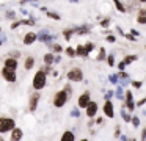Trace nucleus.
I'll list each match as a JSON object with an SVG mask.
<instances>
[{
  "mask_svg": "<svg viewBox=\"0 0 146 141\" xmlns=\"http://www.w3.org/2000/svg\"><path fill=\"white\" fill-rule=\"evenodd\" d=\"M145 103H146V97H143V99H140L138 102L135 103V107H143V105H145Z\"/></svg>",
  "mask_w": 146,
  "mask_h": 141,
  "instance_id": "obj_45",
  "label": "nucleus"
},
{
  "mask_svg": "<svg viewBox=\"0 0 146 141\" xmlns=\"http://www.w3.org/2000/svg\"><path fill=\"white\" fill-rule=\"evenodd\" d=\"M46 46L50 49L52 53H61V52H63V47H61L60 44H57V42H52V41H49V42H46Z\"/></svg>",
  "mask_w": 146,
  "mask_h": 141,
  "instance_id": "obj_14",
  "label": "nucleus"
},
{
  "mask_svg": "<svg viewBox=\"0 0 146 141\" xmlns=\"http://www.w3.org/2000/svg\"><path fill=\"white\" fill-rule=\"evenodd\" d=\"M113 5H115V8L118 9V11L119 13H127V9H126V5H124L123 2H121V0H113Z\"/></svg>",
  "mask_w": 146,
  "mask_h": 141,
  "instance_id": "obj_19",
  "label": "nucleus"
},
{
  "mask_svg": "<svg viewBox=\"0 0 146 141\" xmlns=\"http://www.w3.org/2000/svg\"><path fill=\"white\" fill-rule=\"evenodd\" d=\"M137 11H138L137 22H138V24H141V25H146V16H145V13H143V9L141 8H137Z\"/></svg>",
  "mask_w": 146,
  "mask_h": 141,
  "instance_id": "obj_20",
  "label": "nucleus"
},
{
  "mask_svg": "<svg viewBox=\"0 0 146 141\" xmlns=\"http://www.w3.org/2000/svg\"><path fill=\"white\" fill-rule=\"evenodd\" d=\"M66 55L69 56V58H76V49H72V47H66Z\"/></svg>",
  "mask_w": 146,
  "mask_h": 141,
  "instance_id": "obj_32",
  "label": "nucleus"
},
{
  "mask_svg": "<svg viewBox=\"0 0 146 141\" xmlns=\"http://www.w3.org/2000/svg\"><path fill=\"white\" fill-rule=\"evenodd\" d=\"M126 69V64H124V61H119L118 63V71H124Z\"/></svg>",
  "mask_w": 146,
  "mask_h": 141,
  "instance_id": "obj_46",
  "label": "nucleus"
},
{
  "mask_svg": "<svg viewBox=\"0 0 146 141\" xmlns=\"http://www.w3.org/2000/svg\"><path fill=\"white\" fill-rule=\"evenodd\" d=\"M119 113H121V118H123V121L129 124V122H130V118H132V116H130V113H127V110L124 108V105L121 107V111H119Z\"/></svg>",
  "mask_w": 146,
  "mask_h": 141,
  "instance_id": "obj_21",
  "label": "nucleus"
},
{
  "mask_svg": "<svg viewBox=\"0 0 146 141\" xmlns=\"http://www.w3.org/2000/svg\"><path fill=\"white\" fill-rule=\"evenodd\" d=\"M19 24H21V25H35L36 22L33 21V19H21Z\"/></svg>",
  "mask_w": 146,
  "mask_h": 141,
  "instance_id": "obj_30",
  "label": "nucleus"
},
{
  "mask_svg": "<svg viewBox=\"0 0 146 141\" xmlns=\"http://www.w3.org/2000/svg\"><path fill=\"white\" fill-rule=\"evenodd\" d=\"M72 34H74V28H64L63 30V36L66 38V41H71Z\"/></svg>",
  "mask_w": 146,
  "mask_h": 141,
  "instance_id": "obj_24",
  "label": "nucleus"
},
{
  "mask_svg": "<svg viewBox=\"0 0 146 141\" xmlns=\"http://www.w3.org/2000/svg\"><path fill=\"white\" fill-rule=\"evenodd\" d=\"M46 14H47V17L54 19V21H61V16L58 14V13H54V11H46Z\"/></svg>",
  "mask_w": 146,
  "mask_h": 141,
  "instance_id": "obj_27",
  "label": "nucleus"
},
{
  "mask_svg": "<svg viewBox=\"0 0 146 141\" xmlns=\"http://www.w3.org/2000/svg\"><path fill=\"white\" fill-rule=\"evenodd\" d=\"M52 66H54V64H44V66H41V69L49 75V74H52V71H54V69H52Z\"/></svg>",
  "mask_w": 146,
  "mask_h": 141,
  "instance_id": "obj_35",
  "label": "nucleus"
},
{
  "mask_svg": "<svg viewBox=\"0 0 146 141\" xmlns=\"http://www.w3.org/2000/svg\"><path fill=\"white\" fill-rule=\"evenodd\" d=\"M71 2H79V0H71Z\"/></svg>",
  "mask_w": 146,
  "mask_h": 141,
  "instance_id": "obj_59",
  "label": "nucleus"
},
{
  "mask_svg": "<svg viewBox=\"0 0 146 141\" xmlns=\"http://www.w3.org/2000/svg\"><path fill=\"white\" fill-rule=\"evenodd\" d=\"M105 58H107V63H108V66H110V68H113V66H115V55H113V53H110V55H107Z\"/></svg>",
  "mask_w": 146,
  "mask_h": 141,
  "instance_id": "obj_31",
  "label": "nucleus"
},
{
  "mask_svg": "<svg viewBox=\"0 0 146 141\" xmlns=\"http://www.w3.org/2000/svg\"><path fill=\"white\" fill-rule=\"evenodd\" d=\"M90 119H91V118H90ZM93 124H94V121H93V119H91V121H88V124H86V125H88V127H91Z\"/></svg>",
  "mask_w": 146,
  "mask_h": 141,
  "instance_id": "obj_55",
  "label": "nucleus"
},
{
  "mask_svg": "<svg viewBox=\"0 0 146 141\" xmlns=\"http://www.w3.org/2000/svg\"><path fill=\"white\" fill-rule=\"evenodd\" d=\"M105 41H107V42H116V36H113V34L108 33L107 38H105Z\"/></svg>",
  "mask_w": 146,
  "mask_h": 141,
  "instance_id": "obj_41",
  "label": "nucleus"
},
{
  "mask_svg": "<svg viewBox=\"0 0 146 141\" xmlns=\"http://www.w3.org/2000/svg\"><path fill=\"white\" fill-rule=\"evenodd\" d=\"M116 77H118V80H129V74L124 72V71H118L116 72Z\"/></svg>",
  "mask_w": 146,
  "mask_h": 141,
  "instance_id": "obj_28",
  "label": "nucleus"
},
{
  "mask_svg": "<svg viewBox=\"0 0 146 141\" xmlns=\"http://www.w3.org/2000/svg\"><path fill=\"white\" fill-rule=\"evenodd\" d=\"M130 122H132V125L133 127H140V118L138 116H132V118H130Z\"/></svg>",
  "mask_w": 146,
  "mask_h": 141,
  "instance_id": "obj_34",
  "label": "nucleus"
},
{
  "mask_svg": "<svg viewBox=\"0 0 146 141\" xmlns=\"http://www.w3.org/2000/svg\"><path fill=\"white\" fill-rule=\"evenodd\" d=\"M145 49H146V46H145Z\"/></svg>",
  "mask_w": 146,
  "mask_h": 141,
  "instance_id": "obj_61",
  "label": "nucleus"
},
{
  "mask_svg": "<svg viewBox=\"0 0 146 141\" xmlns=\"http://www.w3.org/2000/svg\"><path fill=\"white\" fill-rule=\"evenodd\" d=\"M68 100H69V96L66 94V91H64V89H60L58 93H55V96H54V107L61 108V107L66 105Z\"/></svg>",
  "mask_w": 146,
  "mask_h": 141,
  "instance_id": "obj_3",
  "label": "nucleus"
},
{
  "mask_svg": "<svg viewBox=\"0 0 146 141\" xmlns=\"http://www.w3.org/2000/svg\"><path fill=\"white\" fill-rule=\"evenodd\" d=\"M130 33H132L133 36H140V31H137L135 28H132V30H130Z\"/></svg>",
  "mask_w": 146,
  "mask_h": 141,
  "instance_id": "obj_49",
  "label": "nucleus"
},
{
  "mask_svg": "<svg viewBox=\"0 0 146 141\" xmlns=\"http://www.w3.org/2000/svg\"><path fill=\"white\" fill-rule=\"evenodd\" d=\"M0 141H3V135L0 133Z\"/></svg>",
  "mask_w": 146,
  "mask_h": 141,
  "instance_id": "obj_58",
  "label": "nucleus"
},
{
  "mask_svg": "<svg viewBox=\"0 0 146 141\" xmlns=\"http://www.w3.org/2000/svg\"><path fill=\"white\" fill-rule=\"evenodd\" d=\"M90 100H91V93H90V91H85V93H82L79 96V99H77V107H79V108H85L90 103Z\"/></svg>",
  "mask_w": 146,
  "mask_h": 141,
  "instance_id": "obj_7",
  "label": "nucleus"
},
{
  "mask_svg": "<svg viewBox=\"0 0 146 141\" xmlns=\"http://www.w3.org/2000/svg\"><path fill=\"white\" fill-rule=\"evenodd\" d=\"M124 38H126V39H129V41H135L137 39V36H133L132 33H124Z\"/></svg>",
  "mask_w": 146,
  "mask_h": 141,
  "instance_id": "obj_44",
  "label": "nucleus"
},
{
  "mask_svg": "<svg viewBox=\"0 0 146 141\" xmlns=\"http://www.w3.org/2000/svg\"><path fill=\"white\" fill-rule=\"evenodd\" d=\"M38 39L41 41L42 44H46V42H49V41H54L55 39V34H50V31H49V30H41V31H39V34H38Z\"/></svg>",
  "mask_w": 146,
  "mask_h": 141,
  "instance_id": "obj_10",
  "label": "nucleus"
},
{
  "mask_svg": "<svg viewBox=\"0 0 146 141\" xmlns=\"http://www.w3.org/2000/svg\"><path fill=\"white\" fill-rule=\"evenodd\" d=\"M105 56H107V52H105L104 47H101V49H99V55L96 56V61H104Z\"/></svg>",
  "mask_w": 146,
  "mask_h": 141,
  "instance_id": "obj_25",
  "label": "nucleus"
},
{
  "mask_svg": "<svg viewBox=\"0 0 146 141\" xmlns=\"http://www.w3.org/2000/svg\"><path fill=\"white\" fill-rule=\"evenodd\" d=\"M83 47H85V50H86V52H88V55H90V53H91L93 50L96 49L94 42H91V41H88V42H85V44H83Z\"/></svg>",
  "mask_w": 146,
  "mask_h": 141,
  "instance_id": "obj_26",
  "label": "nucleus"
},
{
  "mask_svg": "<svg viewBox=\"0 0 146 141\" xmlns=\"http://www.w3.org/2000/svg\"><path fill=\"white\" fill-rule=\"evenodd\" d=\"M124 94H126V96H124V97H126V100H133V94H132V91H130V89H127Z\"/></svg>",
  "mask_w": 146,
  "mask_h": 141,
  "instance_id": "obj_42",
  "label": "nucleus"
},
{
  "mask_svg": "<svg viewBox=\"0 0 146 141\" xmlns=\"http://www.w3.org/2000/svg\"><path fill=\"white\" fill-rule=\"evenodd\" d=\"M39 100H41V94H39V91L35 89V93H32V94L29 96V110H30L32 113L36 111Z\"/></svg>",
  "mask_w": 146,
  "mask_h": 141,
  "instance_id": "obj_6",
  "label": "nucleus"
},
{
  "mask_svg": "<svg viewBox=\"0 0 146 141\" xmlns=\"http://www.w3.org/2000/svg\"><path fill=\"white\" fill-rule=\"evenodd\" d=\"M119 133H121V132H119V125H116V127H115V138L119 136Z\"/></svg>",
  "mask_w": 146,
  "mask_h": 141,
  "instance_id": "obj_48",
  "label": "nucleus"
},
{
  "mask_svg": "<svg viewBox=\"0 0 146 141\" xmlns=\"http://www.w3.org/2000/svg\"><path fill=\"white\" fill-rule=\"evenodd\" d=\"M21 55H22V53H21V50H11V52L8 53V56H13V58H19Z\"/></svg>",
  "mask_w": 146,
  "mask_h": 141,
  "instance_id": "obj_37",
  "label": "nucleus"
},
{
  "mask_svg": "<svg viewBox=\"0 0 146 141\" xmlns=\"http://www.w3.org/2000/svg\"><path fill=\"white\" fill-rule=\"evenodd\" d=\"M0 74H2V77H3L8 83H16V81H17V72H16V69H10V68H7V66H3V68H2V71H0Z\"/></svg>",
  "mask_w": 146,
  "mask_h": 141,
  "instance_id": "obj_4",
  "label": "nucleus"
},
{
  "mask_svg": "<svg viewBox=\"0 0 146 141\" xmlns=\"http://www.w3.org/2000/svg\"><path fill=\"white\" fill-rule=\"evenodd\" d=\"M46 85H47V74L42 69H39V71H36L35 77H33L32 86H33V89L41 91L42 88H46Z\"/></svg>",
  "mask_w": 146,
  "mask_h": 141,
  "instance_id": "obj_1",
  "label": "nucleus"
},
{
  "mask_svg": "<svg viewBox=\"0 0 146 141\" xmlns=\"http://www.w3.org/2000/svg\"><path fill=\"white\" fill-rule=\"evenodd\" d=\"M113 96H116V99L123 100L124 99V96H123V86H116V93H115Z\"/></svg>",
  "mask_w": 146,
  "mask_h": 141,
  "instance_id": "obj_29",
  "label": "nucleus"
},
{
  "mask_svg": "<svg viewBox=\"0 0 146 141\" xmlns=\"http://www.w3.org/2000/svg\"><path fill=\"white\" fill-rule=\"evenodd\" d=\"M113 94H115V91H107V93H105V99H111Z\"/></svg>",
  "mask_w": 146,
  "mask_h": 141,
  "instance_id": "obj_47",
  "label": "nucleus"
},
{
  "mask_svg": "<svg viewBox=\"0 0 146 141\" xmlns=\"http://www.w3.org/2000/svg\"><path fill=\"white\" fill-rule=\"evenodd\" d=\"M5 17H7L8 21H14V19H16V13H14V11H7Z\"/></svg>",
  "mask_w": 146,
  "mask_h": 141,
  "instance_id": "obj_36",
  "label": "nucleus"
},
{
  "mask_svg": "<svg viewBox=\"0 0 146 141\" xmlns=\"http://www.w3.org/2000/svg\"><path fill=\"white\" fill-rule=\"evenodd\" d=\"M17 58H13V56H8V58H5V66L10 69H17Z\"/></svg>",
  "mask_w": 146,
  "mask_h": 141,
  "instance_id": "obj_16",
  "label": "nucleus"
},
{
  "mask_svg": "<svg viewBox=\"0 0 146 141\" xmlns=\"http://www.w3.org/2000/svg\"><path fill=\"white\" fill-rule=\"evenodd\" d=\"M118 138H119V140H123V141H126V140H129V138H127V136H126V135H121V136H118Z\"/></svg>",
  "mask_w": 146,
  "mask_h": 141,
  "instance_id": "obj_53",
  "label": "nucleus"
},
{
  "mask_svg": "<svg viewBox=\"0 0 146 141\" xmlns=\"http://www.w3.org/2000/svg\"><path fill=\"white\" fill-rule=\"evenodd\" d=\"M130 83H132L133 88H141L143 86V81H140V80H133V81H130Z\"/></svg>",
  "mask_w": 146,
  "mask_h": 141,
  "instance_id": "obj_43",
  "label": "nucleus"
},
{
  "mask_svg": "<svg viewBox=\"0 0 146 141\" xmlns=\"http://www.w3.org/2000/svg\"><path fill=\"white\" fill-rule=\"evenodd\" d=\"M137 60H138V56H137V55H127V56H124V60H123V61H124V64H130V63H133V61H137Z\"/></svg>",
  "mask_w": 146,
  "mask_h": 141,
  "instance_id": "obj_23",
  "label": "nucleus"
},
{
  "mask_svg": "<svg viewBox=\"0 0 146 141\" xmlns=\"http://www.w3.org/2000/svg\"><path fill=\"white\" fill-rule=\"evenodd\" d=\"M99 107H98V102H94V100H90V103L85 107V115L86 118H94L96 113H98Z\"/></svg>",
  "mask_w": 146,
  "mask_h": 141,
  "instance_id": "obj_9",
  "label": "nucleus"
},
{
  "mask_svg": "<svg viewBox=\"0 0 146 141\" xmlns=\"http://www.w3.org/2000/svg\"><path fill=\"white\" fill-rule=\"evenodd\" d=\"M91 25H88V24H85V25H79V27H74V33L76 34H86V33H90L91 31Z\"/></svg>",
  "mask_w": 146,
  "mask_h": 141,
  "instance_id": "obj_12",
  "label": "nucleus"
},
{
  "mask_svg": "<svg viewBox=\"0 0 146 141\" xmlns=\"http://www.w3.org/2000/svg\"><path fill=\"white\" fill-rule=\"evenodd\" d=\"M76 56H80V58H88V52L85 50L83 44H79L76 47Z\"/></svg>",
  "mask_w": 146,
  "mask_h": 141,
  "instance_id": "obj_17",
  "label": "nucleus"
},
{
  "mask_svg": "<svg viewBox=\"0 0 146 141\" xmlns=\"http://www.w3.org/2000/svg\"><path fill=\"white\" fill-rule=\"evenodd\" d=\"M102 111H104V116H107V118H113L115 116V107H113V102L110 99H105Z\"/></svg>",
  "mask_w": 146,
  "mask_h": 141,
  "instance_id": "obj_8",
  "label": "nucleus"
},
{
  "mask_svg": "<svg viewBox=\"0 0 146 141\" xmlns=\"http://www.w3.org/2000/svg\"><path fill=\"white\" fill-rule=\"evenodd\" d=\"M33 66H35V56L29 55L25 60H24V69H25V71H32Z\"/></svg>",
  "mask_w": 146,
  "mask_h": 141,
  "instance_id": "obj_15",
  "label": "nucleus"
},
{
  "mask_svg": "<svg viewBox=\"0 0 146 141\" xmlns=\"http://www.w3.org/2000/svg\"><path fill=\"white\" fill-rule=\"evenodd\" d=\"M141 9H143V13H145V16H146V6H143Z\"/></svg>",
  "mask_w": 146,
  "mask_h": 141,
  "instance_id": "obj_56",
  "label": "nucleus"
},
{
  "mask_svg": "<svg viewBox=\"0 0 146 141\" xmlns=\"http://www.w3.org/2000/svg\"><path fill=\"white\" fill-rule=\"evenodd\" d=\"M96 122H98V124H102V122H104V116H101V118H98V119H96Z\"/></svg>",
  "mask_w": 146,
  "mask_h": 141,
  "instance_id": "obj_51",
  "label": "nucleus"
},
{
  "mask_svg": "<svg viewBox=\"0 0 146 141\" xmlns=\"http://www.w3.org/2000/svg\"><path fill=\"white\" fill-rule=\"evenodd\" d=\"M116 30H118V33H119V34H121V36H124V31H123V30H121V27H119V25H118V27H116Z\"/></svg>",
  "mask_w": 146,
  "mask_h": 141,
  "instance_id": "obj_52",
  "label": "nucleus"
},
{
  "mask_svg": "<svg viewBox=\"0 0 146 141\" xmlns=\"http://www.w3.org/2000/svg\"><path fill=\"white\" fill-rule=\"evenodd\" d=\"M60 140L61 141H74L76 140V135H74L71 130H66V132H63V135H61Z\"/></svg>",
  "mask_w": 146,
  "mask_h": 141,
  "instance_id": "obj_18",
  "label": "nucleus"
},
{
  "mask_svg": "<svg viewBox=\"0 0 146 141\" xmlns=\"http://www.w3.org/2000/svg\"><path fill=\"white\" fill-rule=\"evenodd\" d=\"M42 60H44V64H54V53L47 52L44 56H42Z\"/></svg>",
  "mask_w": 146,
  "mask_h": 141,
  "instance_id": "obj_22",
  "label": "nucleus"
},
{
  "mask_svg": "<svg viewBox=\"0 0 146 141\" xmlns=\"http://www.w3.org/2000/svg\"><path fill=\"white\" fill-rule=\"evenodd\" d=\"M66 77H68V80H69V81L79 83V81H83V71L80 68H72V69L68 71Z\"/></svg>",
  "mask_w": 146,
  "mask_h": 141,
  "instance_id": "obj_5",
  "label": "nucleus"
},
{
  "mask_svg": "<svg viewBox=\"0 0 146 141\" xmlns=\"http://www.w3.org/2000/svg\"><path fill=\"white\" fill-rule=\"evenodd\" d=\"M24 44L25 46H32V44H35L36 41H38V34L35 33V31H29V33L24 34Z\"/></svg>",
  "mask_w": 146,
  "mask_h": 141,
  "instance_id": "obj_11",
  "label": "nucleus"
},
{
  "mask_svg": "<svg viewBox=\"0 0 146 141\" xmlns=\"http://www.w3.org/2000/svg\"><path fill=\"white\" fill-rule=\"evenodd\" d=\"M63 89L64 91H66V94H68V96H72V86H71V85L69 83H66V85H64V88H63Z\"/></svg>",
  "mask_w": 146,
  "mask_h": 141,
  "instance_id": "obj_38",
  "label": "nucleus"
},
{
  "mask_svg": "<svg viewBox=\"0 0 146 141\" xmlns=\"http://www.w3.org/2000/svg\"><path fill=\"white\" fill-rule=\"evenodd\" d=\"M22 136H24L22 128H19V127H13V128H11V140H13V141L22 140Z\"/></svg>",
  "mask_w": 146,
  "mask_h": 141,
  "instance_id": "obj_13",
  "label": "nucleus"
},
{
  "mask_svg": "<svg viewBox=\"0 0 146 141\" xmlns=\"http://www.w3.org/2000/svg\"><path fill=\"white\" fill-rule=\"evenodd\" d=\"M108 80H110L111 85H116L118 81H119V80H118V77H116V74H111L110 77H108Z\"/></svg>",
  "mask_w": 146,
  "mask_h": 141,
  "instance_id": "obj_39",
  "label": "nucleus"
},
{
  "mask_svg": "<svg viewBox=\"0 0 146 141\" xmlns=\"http://www.w3.org/2000/svg\"><path fill=\"white\" fill-rule=\"evenodd\" d=\"M0 34H2V27H0Z\"/></svg>",
  "mask_w": 146,
  "mask_h": 141,
  "instance_id": "obj_60",
  "label": "nucleus"
},
{
  "mask_svg": "<svg viewBox=\"0 0 146 141\" xmlns=\"http://www.w3.org/2000/svg\"><path fill=\"white\" fill-rule=\"evenodd\" d=\"M140 138H141V140H146V127L143 128V132H141V136H140Z\"/></svg>",
  "mask_w": 146,
  "mask_h": 141,
  "instance_id": "obj_50",
  "label": "nucleus"
},
{
  "mask_svg": "<svg viewBox=\"0 0 146 141\" xmlns=\"http://www.w3.org/2000/svg\"><path fill=\"white\" fill-rule=\"evenodd\" d=\"M110 22H111L110 19H108V17H105L104 21H101V27H102V28H107L108 25H110Z\"/></svg>",
  "mask_w": 146,
  "mask_h": 141,
  "instance_id": "obj_40",
  "label": "nucleus"
},
{
  "mask_svg": "<svg viewBox=\"0 0 146 141\" xmlns=\"http://www.w3.org/2000/svg\"><path fill=\"white\" fill-rule=\"evenodd\" d=\"M25 2H38V0H22V2H21V5H24Z\"/></svg>",
  "mask_w": 146,
  "mask_h": 141,
  "instance_id": "obj_54",
  "label": "nucleus"
},
{
  "mask_svg": "<svg viewBox=\"0 0 146 141\" xmlns=\"http://www.w3.org/2000/svg\"><path fill=\"white\" fill-rule=\"evenodd\" d=\"M71 116H72V118H77V119L80 118V108L79 107H76V108L71 110Z\"/></svg>",
  "mask_w": 146,
  "mask_h": 141,
  "instance_id": "obj_33",
  "label": "nucleus"
},
{
  "mask_svg": "<svg viewBox=\"0 0 146 141\" xmlns=\"http://www.w3.org/2000/svg\"><path fill=\"white\" fill-rule=\"evenodd\" d=\"M13 127H16V119L10 118V116H2L0 118V133L2 135L11 132Z\"/></svg>",
  "mask_w": 146,
  "mask_h": 141,
  "instance_id": "obj_2",
  "label": "nucleus"
},
{
  "mask_svg": "<svg viewBox=\"0 0 146 141\" xmlns=\"http://www.w3.org/2000/svg\"><path fill=\"white\" fill-rule=\"evenodd\" d=\"M138 3H146V0H138Z\"/></svg>",
  "mask_w": 146,
  "mask_h": 141,
  "instance_id": "obj_57",
  "label": "nucleus"
}]
</instances>
